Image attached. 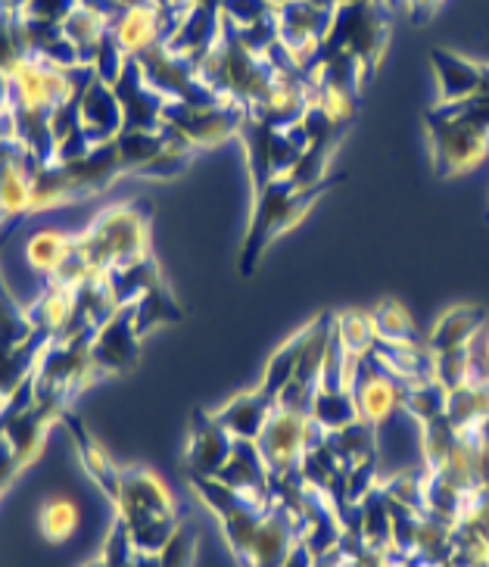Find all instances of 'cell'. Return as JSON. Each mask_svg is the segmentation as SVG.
Wrapping results in <instances>:
<instances>
[{
    "label": "cell",
    "mask_w": 489,
    "mask_h": 567,
    "mask_svg": "<svg viewBox=\"0 0 489 567\" xmlns=\"http://www.w3.org/2000/svg\"><path fill=\"white\" fill-rule=\"evenodd\" d=\"M116 515L125 520L137 551H163L171 536L178 534L181 517L166 484L147 467H122L118 471Z\"/></svg>",
    "instance_id": "obj_1"
},
{
    "label": "cell",
    "mask_w": 489,
    "mask_h": 567,
    "mask_svg": "<svg viewBox=\"0 0 489 567\" xmlns=\"http://www.w3.org/2000/svg\"><path fill=\"white\" fill-rule=\"evenodd\" d=\"M79 250L85 256L91 278L135 266L150 259V216L141 203H118L103 209L101 216L79 234Z\"/></svg>",
    "instance_id": "obj_2"
},
{
    "label": "cell",
    "mask_w": 489,
    "mask_h": 567,
    "mask_svg": "<svg viewBox=\"0 0 489 567\" xmlns=\"http://www.w3.org/2000/svg\"><path fill=\"white\" fill-rule=\"evenodd\" d=\"M427 128L439 175H461L489 153V101L474 94L468 101L439 103L427 116Z\"/></svg>",
    "instance_id": "obj_3"
},
{
    "label": "cell",
    "mask_w": 489,
    "mask_h": 567,
    "mask_svg": "<svg viewBox=\"0 0 489 567\" xmlns=\"http://www.w3.org/2000/svg\"><path fill=\"white\" fill-rule=\"evenodd\" d=\"M387 44V22L377 0H350L334 10L331 32L321 44V53L350 56L358 66H372Z\"/></svg>",
    "instance_id": "obj_4"
},
{
    "label": "cell",
    "mask_w": 489,
    "mask_h": 567,
    "mask_svg": "<svg viewBox=\"0 0 489 567\" xmlns=\"http://www.w3.org/2000/svg\"><path fill=\"white\" fill-rule=\"evenodd\" d=\"M247 110L235 101L209 103V106H190V103L166 101L163 110V128L178 134L190 147H216L231 134H240Z\"/></svg>",
    "instance_id": "obj_5"
},
{
    "label": "cell",
    "mask_w": 489,
    "mask_h": 567,
    "mask_svg": "<svg viewBox=\"0 0 489 567\" xmlns=\"http://www.w3.org/2000/svg\"><path fill=\"white\" fill-rule=\"evenodd\" d=\"M141 352V331H137L135 302L122 306L103 321L91 337V371L94 378L122 374L137 362Z\"/></svg>",
    "instance_id": "obj_6"
},
{
    "label": "cell",
    "mask_w": 489,
    "mask_h": 567,
    "mask_svg": "<svg viewBox=\"0 0 489 567\" xmlns=\"http://www.w3.org/2000/svg\"><path fill=\"white\" fill-rule=\"evenodd\" d=\"M113 91H116L122 113H125V128L122 132H159L163 128L166 97L156 87H150L135 56H128L122 75L113 84Z\"/></svg>",
    "instance_id": "obj_7"
},
{
    "label": "cell",
    "mask_w": 489,
    "mask_h": 567,
    "mask_svg": "<svg viewBox=\"0 0 489 567\" xmlns=\"http://www.w3.org/2000/svg\"><path fill=\"white\" fill-rule=\"evenodd\" d=\"M235 436L221 427L212 412H194L190 421V440H187V465L190 474L219 477V471L228 465L235 452Z\"/></svg>",
    "instance_id": "obj_8"
},
{
    "label": "cell",
    "mask_w": 489,
    "mask_h": 567,
    "mask_svg": "<svg viewBox=\"0 0 489 567\" xmlns=\"http://www.w3.org/2000/svg\"><path fill=\"white\" fill-rule=\"evenodd\" d=\"M79 118H82V128L94 147L116 141L125 128V113H122V103H118L113 84L101 82L94 75L85 84V91L79 94Z\"/></svg>",
    "instance_id": "obj_9"
},
{
    "label": "cell",
    "mask_w": 489,
    "mask_h": 567,
    "mask_svg": "<svg viewBox=\"0 0 489 567\" xmlns=\"http://www.w3.org/2000/svg\"><path fill=\"white\" fill-rule=\"evenodd\" d=\"M271 409H274V402L256 386V390L237 393L235 400L225 402L212 415H216V421L235 440H250V443H256L262 436V431H266V424H269Z\"/></svg>",
    "instance_id": "obj_10"
},
{
    "label": "cell",
    "mask_w": 489,
    "mask_h": 567,
    "mask_svg": "<svg viewBox=\"0 0 489 567\" xmlns=\"http://www.w3.org/2000/svg\"><path fill=\"white\" fill-rule=\"evenodd\" d=\"M430 66L437 75L439 103L468 101L480 91V79H483L480 63H471V60H465L452 51H434L430 53Z\"/></svg>",
    "instance_id": "obj_11"
},
{
    "label": "cell",
    "mask_w": 489,
    "mask_h": 567,
    "mask_svg": "<svg viewBox=\"0 0 489 567\" xmlns=\"http://www.w3.org/2000/svg\"><path fill=\"white\" fill-rule=\"evenodd\" d=\"M487 316L477 306H452L446 309L434 331L427 337V350L439 355V352H461L474 343V337L483 331Z\"/></svg>",
    "instance_id": "obj_12"
},
{
    "label": "cell",
    "mask_w": 489,
    "mask_h": 567,
    "mask_svg": "<svg viewBox=\"0 0 489 567\" xmlns=\"http://www.w3.org/2000/svg\"><path fill=\"white\" fill-rule=\"evenodd\" d=\"M60 421H63L69 431H72V440H75V446H79V455H82V465H85L87 474H91V477L97 481V486H101L103 493L110 496V502H116V496H118V471H122V467L113 465V458H110V455L101 450V443H97L94 436L87 434L79 417L69 415V412H63V415H60Z\"/></svg>",
    "instance_id": "obj_13"
},
{
    "label": "cell",
    "mask_w": 489,
    "mask_h": 567,
    "mask_svg": "<svg viewBox=\"0 0 489 567\" xmlns=\"http://www.w3.org/2000/svg\"><path fill=\"white\" fill-rule=\"evenodd\" d=\"M312 421L319 424L324 434H334L340 427L358 421V409H355V396L350 386H324L319 384L315 396H312V409H309Z\"/></svg>",
    "instance_id": "obj_14"
},
{
    "label": "cell",
    "mask_w": 489,
    "mask_h": 567,
    "mask_svg": "<svg viewBox=\"0 0 489 567\" xmlns=\"http://www.w3.org/2000/svg\"><path fill=\"white\" fill-rule=\"evenodd\" d=\"M72 247H75V237L48 228V231H38L25 240V262H29L38 275L51 278L53 271L66 262Z\"/></svg>",
    "instance_id": "obj_15"
},
{
    "label": "cell",
    "mask_w": 489,
    "mask_h": 567,
    "mask_svg": "<svg viewBox=\"0 0 489 567\" xmlns=\"http://www.w3.org/2000/svg\"><path fill=\"white\" fill-rule=\"evenodd\" d=\"M446 402H449V390L439 384V381H418V384H408L403 390V412L418 427L430 424L437 417H446Z\"/></svg>",
    "instance_id": "obj_16"
},
{
    "label": "cell",
    "mask_w": 489,
    "mask_h": 567,
    "mask_svg": "<svg viewBox=\"0 0 489 567\" xmlns=\"http://www.w3.org/2000/svg\"><path fill=\"white\" fill-rule=\"evenodd\" d=\"M368 316H372L377 343H418L415 321L396 300L377 302Z\"/></svg>",
    "instance_id": "obj_17"
},
{
    "label": "cell",
    "mask_w": 489,
    "mask_h": 567,
    "mask_svg": "<svg viewBox=\"0 0 489 567\" xmlns=\"http://www.w3.org/2000/svg\"><path fill=\"white\" fill-rule=\"evenodd\" d=\"M79 505L66 496H51L38 512V527L48 543H66L69 536L79 530Z\"/></svg>",
    "instance_id": "obj_18"
},
{
    "label": "cell",
    "mask_w": 489,
    "mask_h": 567,
    "mask_svg": "<svg viewBox=\"0 0 489 567\" xmlns=\"http://www.w3.org/2000/svg\"><path fill=\"white\" fill-rule=\"evenodd\" d=\"M334 337H337L340 350L346 355H355V359L368 355L377 343L368 312H346V316L334 318Z\"/></svg>",
    "instance_id": "obj_19"
},
{
    "label": "cell",
    "mask_w": 489,
    "mask_h": 567,
    "mask_svg": "<svg viewBox=\"0 0 489 567\" xmlns=\"http://www.w3.org/2000/svg\"><path fill=\"white\" fill-rule=\"evenodd\" d=\"M194 555H197V530L181 524L163 551H156V567H190Z\"/></svg>",
    "instance_id": "obj_20"
},
{
    "label": "cell",
    "mask_w": 489,
    "mask_h": 567,
    "mask_svg": "<svg viewBox=\"0 0 489 567\" xmlns=\"http://www.w3.org/2000/svg\"><path fill=\"white\" fill-rule=\"evenodd\" d=\"M79 7V0H29L22 17L34 19V22H51V25H63L72 10Z\"/></svg>",
    "instance_id": "obj_21"
},
{
    "label": "cell",
    "mask_w": 489,
    "mask_h": 567,
    "mask_svg": "<svg viewBox=\"0 0 489 567\" xmlns=\"http://www.w3.org/2000/svg\"><path fill=\"white\" fill-rule=\"evenodd\" d=\"M85 567H103V565H101V558H94V561H87Z\"/></svg>",
    "instance_id": "obj_22"
},
{
    "label": "cell",
    "mask_w": 489,
    "mask_h": 567,
    "mask_svg": "<svg viewBox=\"0 0 489 567\" xmlns=\"http://www.w3.org/2000/svg\"><path fill=\"white\" fill-rule=\"evenodd\" d=\"M7 218H10V216H7V213H3V206H0V225H3Z\"/></svg>",
    "instance_id": "obj_23"
}]
</instances>
